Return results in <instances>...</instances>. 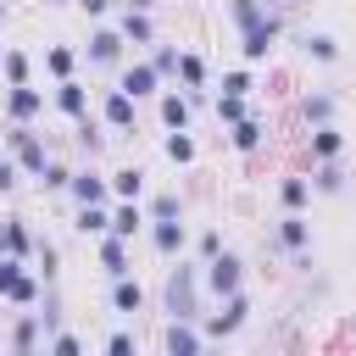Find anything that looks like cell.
<instances>
[{"mask_svg":"<svg viewBox=\"0 0 356 356\" xmlns=\"http://www.w3.org/2000/svg\"><path fill=\"white\" fill-rule=\"evenodd\" d=\"M167 312H172V317H195V273H189V267H178V273L167 278Z\"/></svg>","mask_w":356,"mask_h":356,"instance_id":"1","label":"cell"},{"mask_svg":"<svg viewBox=\"0 0 356 356\" xmlns=\"http://www.w3.org/2000/svg\"><path fill=\"white\" fill-rule=\"evenodd\" d=\"M17 267H22L17 256H11V261H0V295H6V300H17V306H28L39 289H33V278H28V273H17Z\"/></svg>","mask_w":356,"mask_h":356,"instance_id":"2","label":"cell"},{"mask_svg":"<svg viewBox=\"0 0 356 356\" xmlns=\"http://www.w3.org/2000/svg\"><path fill=\"white\" fill-rule=\"evenodd\" d=\"M211 289H217V295H234V289H239V261H234L228 250L211 256Z\"/></svg>","mask_w":356,"mask_h":356,"instance_id":"3","label":"cell"},{"mask_svg":"<svg viewBox=\"0 0 356 356\" xmlns=\"http://www.w3.org/2000/svg\"><path fill=\"white\" fill-rule=\"evenodd\" d=\"M106 122H111V128H128V122H134V95H128V89H111V95H106Z\"/></svg>","mask_w":356,"mask_h":356,"instance_id":"4","label":"cell"},{"mask_svg":"<svg viewBox=\"0 0 356 356\" xmlns=\"http://www.w3.org/2000/svg\"><path fill=\"white\" fill-rule=\"evenodd\" d=\"M11 145H17V161H22L28 172H44V150H39V139H33V134H22V128H17V134H11Z\"/></svg>","mask_w":356,"mask_h":356,"instance_id":"5","label":"cell"},{"mask_svg":"<svg viewBox=\"0 0 356 356\" xmlns=\"http://www.w3.org/2000/svg\"><path fill=\"white\" fill-rule=\"evenodd\" d=\"M195 345H200V334L189 328V317H172V328H167V350H172V356H189Z\"/></svg>","mask_w":356,"mask_h":356,"instance_id":"6","label":"cell"},{"mask_svg":"<svg viewBox=\"0 0 356 356\" xmlns=\"http://www.w3.org/2000/svg\"><path fill=\"white\" fill-rule=\"evenodd\" d=\"M139 222H145V217H139V206H134V200H122V206L111 211V234H117V239H134V234H139Z\"/></svg>","mask_w":356,"mask_h":356,"instance_id":"7","label":"cell"},{"mask_svg":"<svg viewBox=\"0 0 356 356\" xmlns=\"http://www.w3.org/2000/svg\"><path fill=\"white\" fill-rule=\"evenodd\" d=\"M273 33H278V22H273V17H267V22H256V28L245 33V56H250V61H256V56H267V44H273Z\"/></svg>","mask_w":356,"mask_h":356,"instance_id":"8","label":"cell"},{"mask_svg":"<svg viewBox=\"0 0 356 356\" xmlns=\"http://www.w3.org/2000/svg\"><path fill=\"white\" fill-rule=\"evenodd\" d=\"M117 89H128V95H134V100H139V95H150V89H156V67H128V72H122V83H117Z\"/></svg>","mask_w":356,"mask_h":356,"instance_id":"9","label":"cell"},{"mask_svg":"<svg viewBox=\"0 0 356 356\" xmlns=\"http://www.w3.org/2000/svg\"><path fill=\"white\" fill-rule=\"evenodd\" d=\"M100 261H106V273H111V278H122V273H128V250H122V239H117V234L100 245Z\"/></svg>","mask_w":356,"mask_h":356,"instance_id":"10","label":"cell"},{"mask_svg":"<svg viewBox=\"0 0 356 356\" xmlns=\"http://www.w3.org/2000/svg\"><path fill=\"white\" fill-rule=\"evenodd\" d=\"M56 106H61L67 117H83V89H78L72 78H61V89H56Z\"/></svg>","mask_w":356,"mask_h":356,"instance_id":"11","label":"cell"},{"mask_svg":"<svg viewBox=\"0 0 356 356\" xmlns=\"http://www.w3.org/2000/svg\"><path fill=\"white\" fill-rule=\"evenodd\" d=\"M72 195H78L83 206H100V200H106V184H100L95 172H83V178H72Z\"/></svg>","mask_w":356,"mask_h":356,"instance_id":"12","label":"cell"},{"mask_svg":"<svg viewBox=\"0 0 356 356\" xmlns=\"http://www.w3.org/2000/svg\"><path fill=\"white\" fill-rule=\"evenodd\" d=\"M245 312H250V306H245V295L234 289V295H228V312H222L211 328H217V334H228V328H239V323H245Z\"/></svg>","mask_w":356,"mask_h":356,"instance_id":"13","label":"cell"},{"mask_svg":"<svg viewBox=\"0 0 356 356\" xmlns=\"http://www.w3.org/2000/svg\"><path fill=\"white\" fill-rule=\"evenodd\" d=\"M0 245H6V250H11V256H28V245H33V239H28V228H22V222H17V217H11V222H6V228H0Z\"/></svg>","mask_w":356,"mask_h":356,"instance_id":"14","label":"cell"},{"mask_svg":"<svg viewBox=\"0 0 356 356\" xmlns=\"http://www.w3.org/2000/svg\"><path fill=\"white\" fill-rule=\"evenodd\" d=\"M33 111H39V95H33L28 83H17V89H11V117L22 122V117H33Z\"/></svg>","mask_w":356,"mask_h":356,"instance_id":"15","label":"cell"},{"mask_svg":"<svg viewBox=\"0 0 356 356\" xmlns=\"http://www.w3.org/2000/svg\"><path fill=\"white\" fill-rule=\"evenodd\" d=\"M111 189H117V195H122V200H134V195H139V189H145V172H139V167H122V172H117V178H111Z\"/></svg>","mask_w":356,"mask_h":356,"instance_id":"16","label":"cell"},{"mask_svg":"<svg viewBox=\"0 0 356 356\" xmlns=\"http://www.w3.org/2000/svg\"><path fill=\"white\" fill-rule=\"evenodd\" d=\"M156 245H161V250H184V228H178L172 217H161V222H156Z\"/></svg>","mask_w":356,"mask_h":356,"instance_id":"17","label":"cell"},{"mask_svg":"<svg viewBox=\"0 0 356 356\" xmlns=\"http://www.w3.org/2000/svg\"><path fill=\"white\" fill-rule=\"evenodd\" d=\"M111 300H117V312H139V284H128V278H117V289H111Z\"/></svg>","mask_w":356,"mask_h":356,"instance_id":"18","label":"cell"},{"mask_svg":"<svg viewBox=\"0 0 356 356\" xmlns=\"http://www.w3.org/2000/svg\"><path fill=\"white\" fill-rule=\"evenodd\" d=\"M78 228H83V234H106V228H111V217H106L100 206H83V211H78Z\"/></svg>","mask_w":356,"mask_h":356,"instance_id":"19","label":"cell"},{"mask_svg":"<svg viewBox=\"0 0 356 356\" xmlns=\"http://www.w3.org/2000/svg\"><path fill=\"white\" fill-rule=\"evenodd\" d=\"M234 22L250 33V28H256V22H267V17H261V6H256V0H234Z\"/></svg>","mask_w":356,"mask_h":356,"instance_id":"20","label":"cell"},{"mask_svg":"<svg viewBox=\"0 0 356 356\" xmlns=\"http://www.w3.org/2000/svg\"><path fill=\"white\" fill-rule=\"evenodd\" d=\"M161 117H167V128H184V122H189V106H184L178 95H167V100H161Z\"/></svg>","mask_w":356,"mask_h":356,"instance_id":"21","label":"cell"},{"mask_svg":"<svg viewBox=\"0 0 356 356\" xmlns=\"http://www.w3.org/2000/svg\"><path fill=\"white\" fill-rule=\"evenodd\" d=\"M278 239H284L289 250H300V245H306V222H300V217H284V228H278Z\"/></svg>","mask_w":356,"mask_h":356,"instance_id":"22","label":"cell"},{"mask_svg":"<svg viewBox=\"0 0 356 356\" xmlns=\"http://www.w3.org/2000/svg\"><path fill=\"white\" fill-rule=\"evenodd\" d=\"M117 50H122L117 33H95V61H117Z\"/></svg>","mask_w":356,"mask_h":356,"instance_id":"23","label":"cell"},{"mask_svg":"<svg viewBox=\"0 0 356 356\" xmlns=\"http://www.w3.org/2000/svg\"><path fill=\"white\" fill-rule=\"evenodd\" d=\"M312 150H317V156H334V150H339V134H334V128L323 122V128L312 134Z\"/></svg>","mask_w":356,"mask_h":356,"instance_id":"24","label":"cell"},{"mask_svg":"<svg viewBox=\"0 0 356 356\" xmlns=\"http://www.w3.org/2000/svg\"><path fill=\"white\" fill-rule=\"evenodd\" d=\"M33 339H39V323H33V317H22V323H17V334H11V345H17V350H33Z\"/></svg>","mask_w":356,"mask_h":356,"instance_id":"25","label":"cell"},{"mask_svg":"<svg viewBox=\"0 0 356 356\" xmlns=\"http://www.w3.org/2000/svg\"><path fill=\"white\" fill-rule=\"evenodd\" d=\"M122 33H128L134 44H145V39H150V22H145L139 11H128V22H122Z\"/></svg>","mask_w":356,"mask_h":356,"instance_id":"26","label":"cell"},{"mask_svg":"<svg viewBox=\"0 0 356 356\" xmlns=\"http://www.w3.org/2000/svg\"><path fill=\"white\" fill-rule=\"evenodd\" d=\"M328 111H334V100H328V95H317V100H306V117H312L317 128L328 122Z\"/></svg>","mask_w":356,"mask_h":356,"instance_id":"27","label":"cell"},{"mask_svg":"<svg viewBox=\"0 0 356 356\" xmlns=\"http://www.w3.org/2000/svg\"><path fill=\"white\" fill-rule=\"evenodd\" d=\"M167 156H172V161H189V156H195V145L184 139V128H178V134L167 139Z\"/></svg>","mask_w":356,"mask_h":356,"instance_id":"28","label":"cell"},{"mask_svg":"<svg viewBox=\"0 0 356 356\" xmlns=\"http://www.w3.org/2000/svg\"><path fill=\"white\" fill-rule=\"evenodd\" d=\"M178 72H184L189 83H200V78H206V67H200V56H178Z\"/></svg>","mask_w":356,"mask_h":356,"instance_id":"29","label":"cell"},{"mask_svg":"<svg viewBox=\"0 0 356 356\" xmlns=\"http://www.w3.org/2000/svg\"><path fill=\"white\" fill-rule=\"evenodd\" d=\"M256 139H261V128H256V122H239V128H234V145H239V150H250Z\"/></svg>","mask_w":356,"mask_h":356,"instance_id":"30","label":"cell"},{"mask_svg":"<svg viewBox=\"0 0 356 356\" xmlns=\"http://www.w3.org/2000/svg\"><path fill=\"white\" fill-rule=\"evenodd\" d=\"M306 50H312L317 61H334V39H323V33H317V39H306Z\"/></svg>","mask_w":356,"mask_h":356,"instance_id":"31","label":"cell"},{"mask_svg":"<svg viewBox=\"0 0 356 356\" xmlns=\"http://www.w3.org/2000/svg\"><path fill=\"white\" fill-rule=\"evenodd\" d=\"M6 78H11V83H28V61H22V56H6Z\"/></svg>","mask_w":356,"mask_h":356,"instance_id":"32","label":"cell"},{"mask_svg":"<svg viewBox=\"0 0 356 356\" xmlns=\"http://www.w3.org/2000/svg\"><path fill=\"white\" fill-rule=\"evenodd\" d=\"M50 72L67 78V72H72V56H67V50H50Z\"/></svg>","mask_w":356,"mask_h":356,"instance_id":"33","label":"cell"},{"mask_svg":"<svg viewBox=\"0 0 356 356\" xmlns=\"http://www.w3.org/2000/svg\"><path fill=\"white\" fill-rule=\"evenodd\" d=\"M217 111H222L228 122H239V111H245V106H239V95H222V100H217Z\"/></svg>","mask_w":356,"mask_h":356,"instance_id":"34","label":"cell"},{"mask_svg":"<svg viewBox=\"0 0 356 356\" xmlns=\"http://www.w3.org/2000/svg\"><path fill=\"white\" fill-rule=\"evenodd\" d=\"M300 200H306V184L289 178V184H284V206H300Z\"/></svg>","mask_w":356,"mask_h":356,"instance_id":"35","label":"cell"},{"mask_svg":"<svg viewBox=\"0 0 356 356\" xmlns=\"http://www.w3.org/2000/svg\"><path fill=\"white\" fill-rule=\"evenodd\" d=\"M222 89H228V95H245V89H250V78H245V72H228V78H222Z\"/></svg>","mask_w":356,"mask_h":356,"instance_id":"36","label":"cell"},{"mask_svg":"<svg viewBox=\"0 0 356 356\" xmlns=\"http://www.w3.org/2000/svg\"><path fill=\"white\" fill-rule=\"evenodd\" d=\"M39 178H44V184H50V189H61V184H72V178H67V172H61V167H50V161H44V172H39Z\"/></svg>","mask_w":356,"mask_h":356,"instance_id":"37","label":"cell"},{"mask_svg":"<svg viewBox=\"0 0 356 356\" xmlns=\"http://www.w3.org/2000/svg\"><path fill=\"white\" fill-rule=\"evenodd\" d=\"M50 350H61V356H72V350H78V339H72V334H50Z\"/></svg>","mask_w":356,"mask_h":356,"instance_id":"38","label":"cell"},{"mask_svg":"<svg viewBox=\"0 0 356 356\" xmlns=\"http://www.w3.org/2000/svg\"><path fill=\"white\" fill-rule=\"evenodd\" d=\"M11 184H17V167H11V161H0V189H11Z\"/></svg>","mask_w":356,"mask_h":356,"instance_id":"39","label":"cell"},{"mask_svg":"<svg viewBox=\"0 0 356 356\" xmlns=\"http://www.w3.org/2000/svg\"><path fill=\"white\" fill-rule=\"evenodd\" d=\"M128 6H134V11H145V6H150V0H128Z\"/></svg>","mask_w":356,"mask_h":356,"instance_id":"40","label":"cell"},{"mask_svg":"<svg viewBox=\"0 0 356 356\" xmlns=\"http://www.w3.org/2000/svg\"><path fill=\"white\" fill-rule=\"evenodd\" d=\"M0 17H6V11H0Z\"/></svg>","mask_w":356,"mask_h":356,"instance_id":"41","label":"cell"}]
</instances>
